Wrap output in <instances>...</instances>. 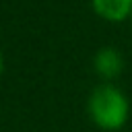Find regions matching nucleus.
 Returning <instances> with one entry per match:
<instances>
[{
  "instance_id": "1",
  "label": "nucleus",
  "mask_w": 132,
  "mask_h": 132,
  "mask_svg": "<svg viewBox=\"0 0 132 132\" xmlns=\"http://www.w3.org/2000/svg\"><path fill=\"white\" fill-rule=\"evenodd\" d=\"M130 113L128 97L113 87L111 82H103L93 89L89 95V116L103 130H118L126 124Z\"/></svg>"
},
{
  "instance_id": "2",
  "label": "nucleus",
  "mask_w": 132,
  "mask_h": 132,
  "mask_svg": "<svg viewBox=\"0 0 132 132\" xmlns=\"http://www.w3.org/2000/svg\"><path fill=\"white\" fill-rule=\"evenodd\" d=\"M93 66H95V72L101 78L111 80V78L120 76V72L124 68V58H122V54L116 47H101L95 54Z\"/></svg>"
},
{
  "instance_id": "3",
  "label": "nucleus",
  "mask_w": 132,
  "mask_h": 132,
  "mask_svg": "<svg viewBox=\"0 0 132 132\" xmlns=\"http://www.w3.org/2000/svg\"><path fill=\"white\" fill-rule=\"evenodd\" d=\"M91 4L93 10L109 23H120L132 16V0H91Z\"/></svg>"
},
{
  "instance_id": "4",
  "label": "nucleus",
  "mask_w": 132,
  "mask_h": 132,
  "mask_svg": "<svg viewBox=\"0 0 132 132\" xmlns=\"http://www.w3.org/2000/svg\"><path fill=\"white\" fill-rule=\"evenodd\" d=\"M2 64H4V60H2V52H0V74H2Z\"/></svg>"
}]
</instances>
